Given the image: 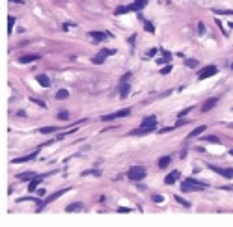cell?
Masks as SVG:
<instances>
[{
  "label": "cell",
  "mask_w": 233,
  "mask_h": 227,
  "mask_svg": "<svg viewBox=\"0 0 233 227\" xmlns=\"http://www.w3.org/2000/svg\"><path fill=\"white\" fill-rule=\"evenodd\" d=\"M39 183H41V177H34V179L30 181V184H28V190H30V192H34V190L39 186Z\"/></svg>",
  "instance_id": "19"
},
{
  "label": "cell",
  "mask_w": 233,
  "mask_h": 227,
  "mask_svg": "<svg viewBox=\"0 0 233 227\" xmlns=\"http://www.w3.org/2000/svg\"><path fill=\"white\" fill-rule=\"evenodd\" d=\"M217 71H218V67H217V65H207V67H203V69L198 73V78H200V80H205V78H209V76L217 75Z\"/></svg>",
  "instance_id": "4"
},
{
  "label": "cell",
  "mask_w": 233,
  "mask_h": 227,
  "mask_svg": "<svg viewBox=\"0 0 233 227\" xmlns=\"http://www.w3.org/2000/svg\"><path fill=\"white\" fill-rule=\"evenodd\" d=\"M37 157V151H34V153H30V155H26V157H21V158H13L11 160V164H21V162H28V160H32V158H35Z\"/></svg>",
  "instance_id": "11"
},
{
  "label": "cell",
  "mask_w": 233,
  "mask_h": 227,
  "mask_svg": "<svg viewBox=\"0 0 233 227\" xmlns=\"http://www.w3.org/2000/svg\"><path fill=\"white\" fill-rule=\"evenodd\" d=\"M34 177H37L34 171H28V173H22V175H19V181H28V179H34Z\"/></svg>",
  "instance_id": "22"
},
{
  "label": "cell",
  "mask_w": 233,
  "mask_h": 227,
  "mask_svg": "<svg viewBox=\"0 0 233 227\" xmlns=\"http://www.w3.org/2000/svg\"><path fill=\"white\" fill-rule=\"evenodd\" d=\"M155 127H157V117H155V116H147V117H144V119H142L140 129L133 130L131 134H134V136H142V134L153 132V130H155Z\"/></svg>",
  "instance_id": "1"
},
{
  "label": "cell",
  "mask_w": 233,
  "mask_h": 227,
  "mask_svg": "<svg viewBox=\"0 0 233 227\" xmlns=\"http://www.w3.org/2000/svg\"><path fill=\"white\" fill-rule=\"evenodd\" d=\"M58 119H62V121H67V119H69V112H65V110H60V112H58Z\"/></svg>",
  "instance_id": "24"
},
{
  "label": "cell",
  "mask_w": 233,
  "mask_h": 227,
  "mask_svg": "<svg viewBox=\"0 0 233 227\" xmlns=\"http://www.w3.org/2000/svg\"><path fill=\"white\" fill-rule=\"evenodd\" d=\"M217 102H218V99H217V97H215V99H207V101L203 102V106H202V112H203V114H205V112H209L211 108H215V106H217Z\"/></svg>",
  "instance_id": "9"
},
{
  "label": "cell",
  "mask_w": 233,
  "mask_h": 227,
  "mask_svg": "<svg viewBox=\"0 0 233 227\" xmlns=\"http://www.w3.org/2000/svg\"><path fill=\"white\" fill-rule=\"evenodd\" d=\"M170 162H172V158H170L168 155H166V157H161V158H159V168H161V170H166V168L170 166Z\"/></svg>",
  "instance_id": "15"
},
{
  "label": "cell",
  "mask_w": 233,
  "mask_h": 227,
  "mask_svg": "<svg viewBox=\"0 0 233 227\" xmlns=\"http://www.w3.org/2000/svg\"><path fill=\"white\" fill-rule=\"evenodd\" d=\"M190 110H192V108H187V110H183V112H179V117H183V116H187V114H189Z\"/></svg>",
  "instance_id": "36"
},
{
  "label": "cell",
  "mask_w": 233,
  "mask_h": 227,
  "mask_svg": "<svg viewBox=\"0 0 233 227\" xmlns=\"http://www.w3.org/2000/svg\"><path fill=\"white\" fill-rule=\"evenodd\" d=\"M230 155H231V157H233V149H231V151H230Z\"/></svg>",
  "instance_id": "41"
},
{
  "label": "cell",
  "mask_w": 233,
  "mask_h": 227,
  "mask_svg": "<svg viewBox=\"0 0 233 227\" xmlns=\"http://www.w3.org/2000/svg\"><path fill=\"white\" fill-rule=\"evenodd\" d=\"M205 142H211V143H218V138H217V136H207V138H205Z\"/></svg>",
  "instance_id": "30"
},
{
  "label": "cell",
  "mask_w": 233,
  "mask_h": 227,
  "mask_svg": "<svg viewBox=\"0 0 233 227\" xmlns=\"http://www.w3.org/2000/svg\"><path fill=\"white\" fill-rule=\"evenodd\" d=\"M175 201H179V203H181V205H185V207H190V203H189L187 199H183L181 196H175Z\"/></svg>",
  "instance_id": "27"
},
{
  "label": "cell",
  "mask_w": 233,
  "mask_h": 227,
  "mask_svg": "<svg viewBox=\"0 0 233 227\" xmlns=\"http://www.w3.org/2000/svg\"><path fill=\"white\" fill-rule=\"evenodd\" d=\"M211 170L213 171H218L222 177H226V179H231L233 177V170H222V168H217V166H211Z\"/></svg>",
  "instance_id": "12"
},
{
  "label": "cell",
  "mask_w": 233,
  "mask_h": 227,
  "mask_svg": "<svg viewBox=\"0 0 233 227\" xmlns=\"http://www.w3.org/2000/svg\"><path fill=\"white\" fill-rule=\"evenodd\" d=\"M127 11H131V9H129V6H119L114 13H116V15H121V13H127Z\"/></svg>",
  "instance_id": "25"
},
{
  "label": "cell",
  "mask_w": 233,
  "mask_h": 227,
  "mask_svg": "<svg viewBox=\"0 0 233 227\" xmlns=\"http://www.w3.org/2000/svg\"><path fill=\"white\" fill-rule=\"evenodd\" d=\"M183 192H198V190H205L207 184L205 183H200L196 179H183V184H181Z\"/></svg>",
  "instance_id": "2"
},
{
  "label": "cell",
  "mask_w": 233,
  "mask_h": 227,
  "mask_svg": "<svg viewBox=\"0 0 233 227\" xmlns=\"http://www.w3.org/2000/svg\"><path fill=\"white\" fill-rule=\"evenodd\" d=\"M179 177H181V173H179V171H172V173H170V175L164 179V183H166V184H174V183H175Z\"/></svg>",
  "instance_id": "13"
},
{
  "label": "cell",
  "mask_w": 233,
  "mask_h": 227,
  "mask_svg": "<svg viewBox=\"0 0 233 227\" xmlns=\"http://www.w3.org/2000/svg\"><path fill=\"white\" fill-rule=\"evenodd\" d=\"M65 192H67V190H58V192H54V194H50V196H49V197H47L45 201H39V209H43V207H45L47 203H50V201H54V199H58V197H60V196H63Z\"/></svg>",
  "instance_id": "8"
},
{
  "label": "cell",
  "mask_w": 233,
  "mask_h": 227,
  "mask_svg": "<svg viewBox=\"0 0 233 227\" xmlns=\"http://www.w3.org/2000/svg\"><path fill=\"white\" fill-rule=\"evenodd\" d=\"M32 102H35V104H39V106H45V102L39 101V99H35V97H32Z\"/></svg>",
  "instance_id": "33"
},
{
  "label": "cell",
  "mask_w": 233,
  "mask_h": 227,
  "mask_svg": "<svg viewBox=\"0 0 233 227\" xmlns=\"http://www.w3.org/2000/svg\"><path fill=\"white\" fill-rule=\"evenodd\" d=\"M198 32H200V34H203V32H205V26H203V24H202V22H200V24H198Z\"/></svg>",
  "instance_id": "34"
},
{
  "label": "cell",
  "mask_w": 233,
  "mask_h": 227,
  "mask_svg": "<svg viewBox=\"0 0 233 227\" xmlns=\"http://www.w3.org/2000/svg\"><path fill=\"white\" fill-rule=\"evenodd\" d=\"M155 54H157V48H149L147 50V56H155Z\"/></svg>",
  "instance_id": "35"
},
{
  "label": "cell",
  "mask_w": 233,
  "mask_h": 227,
  "mask_svg": "<svg viewBox=\"0 0 233 227\" xmlns=\"http://www.w3.org/2000/svg\"><path fill=\"white\" fill-rule=\"evenodd\" d=\"M37 58H39V56H35V54H28V56H21L19 61H21V63H30V61H35Z\"/></svg>",
  "instance_id": "18"
},
{
  "label": "cell",
  "mask_w": 233,
  "mask_h": 227,
  "mask_svg": "<svg viewBox=\"0 0 233 227\" xmlns=\"http://www.w3.org/2000/svg\"><path fill=\"white\" fill-rule=\"evenodd\" d=\"M153 201H155V203H162V201H164V197H162V196H159V194H155V196H153Z\"/></svg>",
  "instance_id": "31"
},
{
  "label": "cell",
  "mask_w": 233,
  "mask_h": 227,
  "mask_svg": "<svg viewBox=\"0 0 233 227\" xmlns=\"http://www.w3.org/2000/svg\"><path fill=\"white\" fill-rule=\"evenodd\" d=\"M185 123H187V119H179V121H177V125H175V127H181V125H185Z\"/></svg>",
  "instance_id": "38"
},
{
  "label": "cell",
  "mask_w": 233,
  "mask_h": 227,
  "mask_svg": "<svg viewBox=\"0 0 233 227\" xmlns=\"http://www.w3.org/2000/svg\"><path fill=\"white\" fill-rule=\"evenodd\" d=\"M231 69H233V63H231Z\"/></svg>",
  "instance_id": "42"
},
{
  "label": "cell",
  "mask_w": 233,
  "mask_h": 227,
  "mask_svg": "<svg viewBox=\"0 0 233 227\" xmlns=\"http://www.w3.org/2000/svg\"><path fill=\"white\" fill-rule=\"evenodd\" d=\"M129 179H133V181H142L144 177H146V170L142 168V166H134V168H131L129 170Z\"/></svg>",
  "instance_id": "3"
},
{
  "label": "cell",
  "mask_w": 233,
  "mask_h": 227,
  "mask_svg": "<svg viewBox=\"0 0 233 227\" xmlns=\"http://www.w3.org/2000/svg\"><path fill=\"white\" fill-rule=\"evenodd\" d=\"M144 28H146V32H151V34L155 32V26H153L149 20H144Z\"/></svg>",
  "instance_id": "26"
},
{
  "label": "cell",
  "mask_w": 233,
  "mask_h": 227,
  "mask_svg": "<svg viewBox=\"0 0 233 227\" xmlns=\"http://www.w3.org/2000/svg\"><path fill=\"white\" fill-rule=\"evenodd\" d=\"M13 24H15V17H7V30H9V32H11Z\"/></svg>",
  "instance_id": "28"
},
{
  "label": "cell",
  "mask_w": 233,
  "mask_h": 227,
  "mask_svg": "<svg viewBox=\"0 0 233 227\" xmlns=\"http://www.w3.org/2000/svg\"><path fill=\"white\" fill-rule=\"evenodd\" d=\"M118 211H119V212H131V209H123V207H119Z\"/></svg>",
  "instance_id": "39"
},
{
  "label": "cell",
  "mask_w": 233,
  "mask_h": 227,
  "mask_svg": "<svg viewBox=\"0 0 233 227\" xmlns=\"http://www.w3.org/2000/svg\"><path fill=\"white\" fill-rule=\"evenodd\" d=\"M146 6H147V0H136L134 4L129 6V9H131V11H142Z\"/></svg>",
  "instance_id": "10"
},
{
  "label": "cell",
  "mask_w": 233,
  "mask_h": 227,
  "mask_svg": "<svg viewBox=\"0 0 233 227\" xmlns=\"http://www.w3.org/2000/svg\"><path fill=\"white\" fill-rule=\"evenodd\" d=\"M56 130H58V127H41L39 129L41 134H50V132H56Z\"/></svg>",
  "instance_id": "21"
},
{
  "label": "cell",
  "mask_w": 233,
  "mask_h": 227,
  "mask_svg": "<svg viewBox=\"0 0 233 227\" xmlns=\"http://www.w3.org/2000/svg\"><path fill=\"white\" fill-rule=\"evenodd\" d=\"M131 114V108H123V110H118V112H114V114H110V116H103L101 119L103 121H112V119H116V117H125V116H129Z\"/></svg>",
  "instance_id": "6"
},
{
  "label": "cell",
  "mask_w": 233,
  "mask_h": 227,
  "mask_svg": "<svg viewBox=\"0 0 233 227\" xmlns=\"http://www.w3.org/2000/svg\"><path fill=\"white\" fill-rule=\"evenodd\" d=\"M114 52H116L114 48H110V50H108V48H103V50H101V52H99V54H97L93 60H91V61H93L95 65H101V63L106 60V56H110V54H114Z\"/></svg>",
  "instance_id": "5"
},
{
  "label": "cell",
  "mask_w": 233,
  "mask_h": 227,
  "mask_svg": "<svg viewBox=\"0 0 233 227\" xmlns=\"http://www.w3.org/2000/svg\"><path fill=\"white\" fill-rule=\"evenodd\" d=\"M9 2H13V4H24L22 0H9Z\"/></svg>",
  "instance_id": "40"
},
{
  "label": "cell",
  "mask_w": 233,
  "mask_h": 227,
  "mask_svg": "<svg viewBox=\"0 0 233 227\" xmlns=\"http://www.w3.org/2000/svg\"><path fill=\"white\" fill-rule=\"evenodd\" d=\"M69 97V91L67 89H60L58 93H56V99H60V101H63V99H67Z\"/></svg>",
  "instance_id": "23"
},
{
  "label": "cell",
  "mask_w": 233,
  "mask_h": 227,
  "mask_svg": "<svg viewBox=\"0 0 233 227\" xmlns=\"http://www.w3.org/2000/svg\"><path fill=\"white\" fill-rule=\"evenodd\" d=\"M205 129H207L205 125H202V127H198V129H194V130H192V132L189 134V138H196V136H200L202 132H205Z\"/></svg>",
  "instance_id": "20"
},
{
  "label": "cell",
  "mask_w": 233,
  "mask_h": 227,
  "mask_svg": "<svg viewBox=\"0 0 233 227\" xmlns=\"http://www.w3.org/2000/svg\"><path fill=\"white\" fill-rule=\"evenodd\" d=\"M37 82H39L43 88H49V86L52 84V82H50V78H49L47 75H37Z\"/></svg>",
  "instance_id": "14"
},
{
  "label": "cell",
  "mask_w": 233,
  "mask_h": 227,
  "mask_svg": "<svg viewBox=\"0 0 233 227\" xmlns=\"http://www.w3.org/2000/svg\"><path fill=\"white\" fill-rule=\"evenodd\" d=\"M129 78H131V73H127V75H125V76H123V78H121V82H127V80H129Z\"/></svg>",
  "instance_id": "37"
},
{
  "label": "cell",
  "mask_w": 233,
  "mask_h": 227,
  "mask_svg": "<svg viewBox=\"0 0 233 227\" xmlns=\"http://www.w3.org/2000/svg\"><path fill=\"white\" fill-rule=\"evenodd\" d=\"M185 65H187V67H196V65H198V60H187Z\"/></svg>",
  "instance_id": "29"
},
{
  "label": "cell",
  "mask_w": 233,
  "mask_h": 227,
  "mask_svg": "<svg viewBox=\"0 0 233 227\" xmlns=\"http://www.w3.org/2000/svg\"><path fill=\"white\" fill-rule=\"evenodd\" d=\"M82 209H84V205L77 201V203H71V205H67V209H65V211H67V212H77V211H82Z\"/></svg>",
  "instance_id": "17"
},
{
  "label": "cell",
  "mask_w": 233,
  "mask_h": 227,
  "mask_svg": "<svg viewBox=\"0 0 233 227\" xmlns=\"http://www.w3.org/2000/svg\"><path fill=\"white\" fill-rule=\"evenodd\" d=\"M129 91H131L129 84H127V82H121V88H119V95H121V99H127Z\"/></svg>",
  "instance_id": "16"
},
{
  "label": "cell",
  "mask_w": 233,
  "mask_h": 227,
  "mask_svg": "<svg viewBox=\"0 0 233 227\" xmlns=\"http://www.w3.org/2000/svg\"><path fill=\"white\" fill-rule=\"evenodd\" d=\"M90 37L93 41H105V39H110L112 34L110 32H90Z\"/></svg>",
  "instance_id": "7"
},
{
  "label": "cell",
  "mask_w": 233,
  "mask_h": 227,
  "mask_svg": "<svg viewBox=\"0 0 233 227\" xmlns=\"http://www.w3.org/2000/svg\"><path fill=\"white\" fill-rule=\"evenodd\" d=\"M170 71H172V65H168V67H164V69H161V73H162V75H168Z\"/></svg>",
  "instance_id": "32"
}]
</instances>
